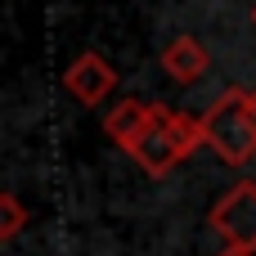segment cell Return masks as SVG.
Segmentation results:
<instances>
[{"label":"cell","mask_w":256,"mask_h":256,"mask_svg":"<svg viewBox=\"0 0 256 256\" xmlns=\"http://www.w3.org/2000/svg\"><path fill=\"white\" fill-rule=\"evenodd\" d=\"M198 144H207L202 135V117H184V112H171L162 104H148V122L144 130L126 144V153L148 171V176H166L180 158H189Z\"/></svg>","instance_id":"cell-1"},{"label":"cell","mask_w":256,"mask_h":256,"mask_svg":"<svg viewBox=\"0 0 256 256\" xmlns=\"http://www.w3.org/2000/svg\"><path fill=\"white\" fill-rule=\"evenodd\" d=\"M202 135L230 166L252 162V153H256V90H230L220 104H212L202 112Z\"/></svg>","instance_id":"cell-2"},{"label":"cell","mask_w":256,"mask_h":256,"mask_svg":"<svg viewBox=\"0 0 256 256\" xmlns=\"http://www.w3.org/2000/svg\"><path fill=\"white\" fill-rule=\"evenodd\" d=\"M212 230L230 243V252H256V184H234L216 207H212Z\"/></svg>","instance_id":"cell-3"},{"label":"cell","mask_w":256,"mask_h":256,"mask_svg":"<svg viewBox=\"0 0 256 256\" xmlns=\"http://www.w3.org/2000/svg\"><path fill=\"white\" fill-rule=\"evenodd\" d=\"M63 86L81 99V104H104L108 94H112V86H117V72L108 68V58L104 54H81L68 72H63Z\"/></svg>","instance_id":"cell-4"},{"label":"cell","mask_w":256,"mask_h":256,"mask_svg":"<svg viewBox=\"0 0 256 256\" xmlns=\"http://www.w3.org/2000/svg\"><path fill=\"white\" fill-rule=\"evenodd\" d=\"M162 68H166L171 81L189 86V81H198V76L207 72V50H202L194 36H180V40H171V45L162 50Z\"/></svg>","instance_id":"cell-5"},{"label":"cell","mask_w":256,"mask_h":256,"mask_svg":"<svg viewBox=\"0 0 256 256\" xmlns=\"http://www.w3.org/2000/svg\"><path fill=\"white\" fill-rule=\"evenodd\" d=\"M144 122H148V104H140V99H122L112 112H108V122H104V130L126 148L140 130H144Z\"/></svg>","instance_id":"cell-6"},{"label":"cell","mask_w":256,"mask_h":256,"mask_svg":"<svg viewBox=\"0 0 256 256\" xmlns=\"http://www.w3.org/2000/svg\"><path fill=\"white\" fill-rule=\"evenodd\" d=\"M0 212H4V220H0V238H18V230H22V207H18V198L4 194V198H0Z\"/></svg>","instance_id":"cell-7"},{"label":"cell","mask_w":256,"mask_h":256,"mask_svg":"<svg viewBox=\"0 0 256 256\" xmlns=\"http://www.w3.org/2000/svg\"><path fill=\"white\" fill-rule=\"evenodd\" d=\"M225 256H252V252H225Z\"/></svg>","instance_id":"cell-8"},{"label":"cell","mask_w":256,"mask_h":256,"mask_svg":"<svg viewBox=\"0 0 256 256\" xmlns=\"http://www.w3.org/2000/svg\"><path fill=\"white\" fill-rule=\"evenodd\" d=\"M252 22H256V4H252Z\"/></svg>","instance_id":"cell-9"}]
</instances>
